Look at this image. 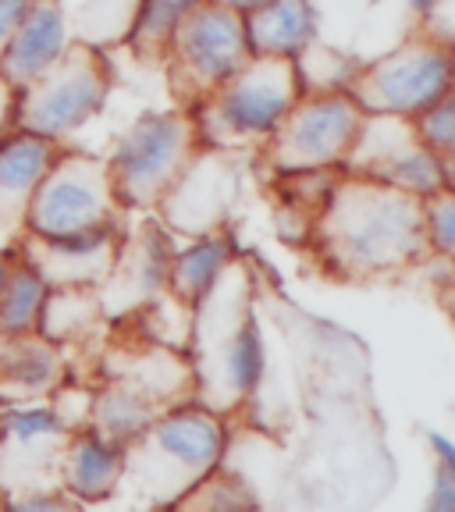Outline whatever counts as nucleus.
I'll list each match as a JSON object with an SVG mask.
<instances>
[{"mask_svg":"<svg viewBox=\"0 0 455 512\" xmlns=\"http://www.w3.org/2000/svg\"><path fill=\"white\" fill-rule=\"evenodd\" d=\"M64 374L61 352L40 331L0 335V406L47 402Z\"/></svg>","mask_w":455,"mask_h":512,"instance_id":"nucleus-19","label":"nucleus"},{"mask_svg":"<svg viewBox=\"0 0 455 512\" xmlns=\"http://www.w3.org/2000/svg\"><path fill=\"white\" fill-rule=\"evenodd\" d=\"M342 171L399 185L416 196L452 189V164L438 160L420 143L413 118H395V114H363Z\"/></svg>","mask_w":455,"mask_h":512,"instance_id":"nucleus-13","label":"nucleus"},{"mask_svg":"<svg viewBox=\"0 0 455 512\" xmlns=\"http://www.w3.org/2000/svg\"><path fill=\"white\" fill-rule=\"evenodd\" d=\"M196 505H200V509H232V505H256V498L249 495L242 480L228 477V473H221V466H217V470H210L175 509H196Z\"/></svg>","mask_w":455,"mask_h":512,"instance_id":"nucleus-29","label":"nucleus"},{"mask_svg":"<svg viewBox=\"0 0 455 512\" xmlns=\"http://www.w3.org/2000/svg\"><path fill=\"white\" fill-rule=\"evenodd\" d=\"M68 43H72V36H68V25L57 11V0H32V8L18 22L8 50L0 54V75L15 89L29 86Z\"/></svg>","mask_w":455,"mask_h":512,"instance_id":"nucleus-20","label":"nucleus"},{"mask_svg":"<svg viewBox=\"0 0 455 512\" xmlns=\"http://www.w3.org/2000/svg\"><path fill=\"white\" fill-rule=\"evenodd\" d=\"M235 256V239L224 232H210L192 239L185 249H175L168 267V292L182 303H196V299L214 285V278L221 274V267Z\"/></svg>","mask_w":455,"mask_h":512,"instance_id":"nucleus-24","label":"nucleus"},{"mask_svg":"<svg viewBox=\"0 0 455 512\" xmlns=\"http://www.w3.org/2000/svg\"><path fill=\"white\" fill-rule=\"evenodd\" d=\"M345 93L363 114L416 118L434 100L452 93V43L427 29L409 32L392 50L363 61Z\"/></svg>","mask_w":455,"mask_h":512,"instance_id":"nucleus-8","label":"nucleus"},{"mask_svg":"<svg viewBox=\"0 0 455 512\" xmlns=\"http://www.w3.org/2000/svg\"><path fill=\"white\" fill-rule=\"evenodd\" d=\"M306 246L320 271L345 285L406 278L431 260L424 196L342 171L306 235Z\"/></svg>","mask_w":455,"mask_h":512,"instance_id":"nucleus-1","label":"nucleus"},{"mask_svg":"<svg viewBox=\"0 0 455 512\" xmlns=\"http://www.w3.org/2000/svg\"><path fill=\"white\" fill-rule=\"evenodd\" d=\"M413 128L420 143L434 153L438 160L452 164L455 160V96L445 93L441 100H434L427 111H420L413 118Z\"/></svg>","mask_w":455,"mask_h":512,"instance_id":"nucleus-28","label":"nucleus"},{"mask_svg":"<svg viewBox=\"0 0 455 512\" xmlns=\"http://www.w3.org/2000/svg\"><path fill=\"white\" fill-rule=\"evenodd\" d=\"M196 4L200 0H143L125 47L136 57H143V61L160 64V54L168 47V36Z\"/></svg>","mask_w":455,"mask_h":512,"instance_id":"nucleus-26","label":"nucleus"},{"mask_svg":"<svg viewBox=\"0 0 455 512\" xmlns=\"http://www.w3.org/2000/svg\"><path fill=\"white\" fill-rule=\"evenodd\" d=\"M189 402H196L189 352L150 342L125 324H111L96 367L89 431L125 448L143 427Z\"/></svg>","mask_w":455,"mask_h":512,"instance_id":"nucleus-3","label":"nucleus"},{"mask_svg":"<svg viewBox=\"0 0 455 512\" xmlns=\"http://www.w3.org/2000/svg\"><path fill=\"white\" fill-rule=\"evenodd\" d=\"M431 512H455V466H434V488L427 498Z\"/></svg>","mask_w":455,"mask_h":512,"instance_id":"nucleus-31","label":"nucleus"},{"mask_svg":"<svg viewBox=\"0 0 455 512\" xmlns=\"http://www.w3.org/2000/svg\"><path fill=\"white\" fill-rule=\"evenodd\" d=\"M125 224H107L79 235H36L22 232L15 242L18 260L47 281V288H100L118 256Z\"/></svg>","mask_w":455,"mask_h":512,"instance_id":"nucleus-17","label":"nucleus"},{"mask_svg":"<svg viewBox=\"0 0 455 512\" xmlns=\"http://www.w3.org/2000/svg\"><path fill=\"white\" fill-rule=\"evenodd\" d=\"M15 104H18V89L0 75V139H8L15 132Z\"/></svg>","mask_w":455,"mask_h":512,"instance_id":"nucleus-33","label":"nucleus"},{"mask_svg":"<svg viewBox=\"0 0 455 512\" xmlns=\"http://www.w3.org/2000/svg\"><path fill=\"white\" fill-rule=\"evenodd\" d=\"M107 224H128V207L114 192L107 157L61 146L32 192L25 232L57 239V235L107 228Z\"/></svg>","mask_w":455,"mask_h":512,"instance_id":"nucleus-10","label":"nucleus"},{"mask_svg":"<svg viewBox=\"0 0 455 512\" xmlns=\"http://www.w3.org/2000/svg\"><path fill=\"white\" fill-rule=\"evenodd\" d=\"M317 15V40L345 50L356 61L392 50L441 0H310Z\"/></svg>","mask_w":455,"mask_h":512,"instance_id":"nucleus-15","label":"nucleus"},{"mask_svg":"<svg viewBox=\"0 0 455 512\" xmlns=\"http://www.w3.org/2000/svg\"><path fill=\"white\" fill-rule=\"evenodd\" d=\"M171 256H175V239L157 217H143L132 228L125 224L118 256H114L104 285L96 288L100 310L111 324L132 317L168 292Z\"/></svg>","mask_w":455,"mask_h":512,"instance_id":"nucleus-16","label":"nucleus"},{"mask_svg":"<svg viewBox=\"0 0 455 512\" xmlns=\"http://www.w3.org/2000/svg\"><path fill=\"white\" fill-rule=\"evenodd\" d=\"M29 8H32V0H0V54L8 50L11 36H15L18 22H22Z\"/></svg>","mask_w":455,"mask_h":512,"instance_id":"nucleus-32","label":"nucleus"},{"mask_svg":"<svg viewBox=\"0 0 455 512\" xmlns=\"http://www.w3.org/2000/svg\"><path fill=\"white\" fill-rule=\"evenodd\" d=\"M214 4H224V8H235L246 15L249 8H256V4H264V0H214Z\"/></svg>","mask_w":455,"mask_h":512,"instance_id":"nucleus-36","label":"nucleus"},{"mask_svg":"<svg viewBox=\"0 0 455 512\" xmlns=\"http://www.w3.org/2000/svg\"><path fill=\"white\" fill-rule=\"evenodd\" d=\"M121 466H125V448L82 427V431H72L61 456V488L79 505L104 502L118 491Z\"/></svg>","mask_w":455,"mask_h":512,"instance_id":"nucleus-21","label":"nucleus"},{"mask_svg":"<svg viewBox=\"0 0 455 512\" xmlns=\"http://www.w3.org/2000/svg\"><path fill=\"white\" fill-rule=\"evenodd\" d=\"M427 448H431V456L438 466H455V445L445 438V434H427Z\"/></svg>","mask_w":455,"mask_h":512,"instance_id":"nucleus-34","label":"nucleus"},{"mask_svg":"<svg viewBox=\"0 0 455 512\" xmlns=\"http://www.w3.org/2000/svg\"><path fill=\"white\" fill-rule=\"evenodd\" d=\"M107 96H111V54L72 40L29 86L18 89L15 128L64 146L104 111Z\"/></svg>","mask_w":455,"mask_h":512,"instance_id":"nucleus-6","label":"nucleus"},{"mask_svg":"<svg viewBox=\"0 0 455 512\" xmlns=\"http://www.w3.org/2000/svg\"><path fill=\"white\" fill-rule=\"evenodd\" d=\"M11 264H15V249H0V288H4V281H8Z\"/></svg>","mask_w":455,"mask_h":512,"instance_id":"nucleus-35","label":"nucleus"},{"mask_svg":"<svg viewBox=\"0 0 455 512\" xmlns=\"http://www.w3.org/2000/svg\"><path fill=\"white\" fill-rule=\"evenodd\" d=\"M61 143L32 132H11L0 139V249H15L25 232V214L43 171L57 157Z\"/></svg>","mask_w":455,"mask_h":512,"instance_id":"nucleus-18","label":"nucleus"},{"mask_svg":"<svg viewBox=\"0 0 455 512\" xmlns=\"http://www.w3.org/2000/svg\"><path fill=\"white\" fill-rule=\"evenodd\" d=\"M256 160L253 150H217L200 146L182 175L168 185V192L150 210L171 235L200 239L210 232H224L232 210L242 196L246 168Z\"/></svg>","mask_w":455,"mask_h":512,"instance_id":"nucleus-12","label":"nucleus"},{"mask_svg":"<svg viewBox=\"0 0 455 512\" xmlns=\"http://www.w3.org/2000/svg\"><path fill=\"white\" fill-rule=\"evenodd\" d=\"M249 57L253 50L246 40L242 11L224 8L214 0H200L168 36L160 68H164L175 107L192 111L217 82L239 72Z\"/></svg>","mask_w":455,"mask_h":512,"instance_id":"nucleus-7","label":"nucleus"},{"mask_svg":"<svg viewBox=\"0 0 455 512\" xmlns=\"http://www.w3.org/2000/svg\"><path fill=\"white\" fill-rule=\"evenodd\" d=\"M200 146L196 121L182 107L150 111L136 118L107 157L118 200L128 210L150 214Z\"/></svg>","mask_w":455,"mask_h":512,"instance_id":"nucleus-9","label":"nucleus"},{"mask_svg":"<svg viewBox=\"0 0 455 512\" xmlns=\"http://www.w3.org/2000/svg\"><path fill=\"white\" fill-rule=\"evenodd\" d=\"M424 232L431 256L438 260H452L455 253V192L438 189L424 196Z\"/></svg>","mask_w":455,"mask_h":512,"instance_id":"nucleus-30","label":"nucleus"},{"mask_svg":"<svg viewBox=\"0 0 455 512\" xmlns=\"http://www.w3.org/2000/svg\"><path fill=\"white\" fill-rule=\"evenodd\" d=\"M189 363L196 402L221 420L239 416L264 381V335L256 317V281L246 256L235 253L214 285L192 303Z\"/></svg>","mask_w":455,"mask_h":512,"instance_id":"nucleus-2","label":"nucleus"},{"mask_svg":"<svg viewBox=\"0 0 455 512\" xmlns=\"http://www.w3.org/2000/svg\"><path fill=\"white\" fill-rule=\"evenodd\" d=\"M296 75H299V89L303 93H335L345 89L349 79L360 72V61L349 57L345 50L328 47V43L313 40L306 50H299L296 57Z\"/></svg>","mask_w":455,"mask_h":512,"instance_id":"nucleus-27","label":"nucleus"},{"mask_svg":"<svg viewBox=\"0 0 455 512\" xmlns=\"http://www.w3.org/2000/svg\"><path fill=\"white\" fill-rule=\"evenodd\" d=\"M299 75L292 57H249L239 72L217 82L200 104L192 121L203 146L217 150H260L299 100Z\"/></svg>","mask_w":455,"mask_h":512,"instance_id":"nucleus-5","label":"nucleus"},{"mask_svg":"<svg viewBox=\"0 0 455 512\" xmlns=\"http://www.w3.org/2000/svg\"><path fill=\"white\" fill-rule=\"evenodd\" d=\"M72 431L50 402L0 406V495L4 505L61 488V456Z\"/></svg>","mask_w":455,"mask_h":512,"instance_id":"nucleus-14","label":"nucleus"},{"mask_svg":"<svg viewBox=\"0 0 455 512\" xmlns=\"http://www.w3.org/2000/svg\"><path fill=\"white\" fill-rule=\"evenodd\" d=\"M47 292V281L15 253L8 281L0 288V335H29L40 328V310Z\"/></svg>","mask_w":455,"mask_h":512,"instance_id":"nucleus-25","label":"nucleus"},{"mask_svg":"<svg viewBox=\"0 0 455 512\" xmlns=\"http://www.w3.org/2000/svg\"><path fill=\"white\" fill-rule=\"evenodd\" d=\"M143 0H57L68 36L96 50H121L132 36Z\"/></svg>","mask_w":455,"mask_h":512,"instance_id":"nucleus-23","label":"nucleus"},{"mask_svg":"<svg viewBox=\"0 0 455 512\" xmlns=\"http://www.w3.org/2000/svg\"><path fill=\"white\" fill-rule=\"evenodd\" d=\"M246 40L256 57H296L317 40L310 0H264L242 15Z\"/></svg>","mask_w":455,"mask_h":512,"instance_id":"nucleus-22","label":"nucleus"},{"mask_svg":"<svg viewBox=\"0 0 455 512\" xmlns=\"http://www.w3.org/2000/svg\"><path fill=\"white\" fill-rule=\"evenodd\" d=\"M360 121V104L345 89L299 93V100L288 107L285 118L271 132V139L256 150V164L271 175L342 168L352 139L360 132Z\"/></svg>","mask_w":455,"mask_h":512,"instance_id":"nucleus-11","label":"nucleus"},{"mask_svg":"<svg viewBox=\"0 0 455 512\" xmlns=\"http://www.w3.org/2000/svg\"><path fill=\"white\" fill-rule=\"evenodd\" d=\"M228 452V420L200 402L178 406L153 420L125 445L121 484L150 509H175Z\"/></svg>","mask_w":455,"mask_h":512,"instance_id":"nucleus-4","label":"nucleus"}]
</instances>
